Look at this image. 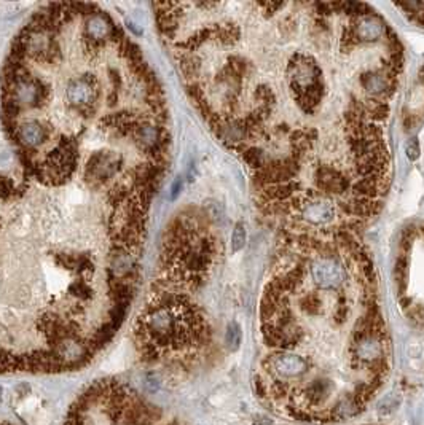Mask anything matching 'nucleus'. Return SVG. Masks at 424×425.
I'll use <instances>...</instances> for the list:
<instances>
[{"mask_svg":"<svg viewBox=\"0 0 424 425\" xmlns=\"http://www.w3.org/2000/svg\"><path fill=\"white\" fill-rule=\"evenodd\" d=\"M195 106L286 234L354 233L383 206L404 75L391 24L358 2L156 3Z\"/></svg>","mask_w":424,"mask_h":425,"instance_id":"1","label":"nucleus"},{"mask_svg":"<svg viewBox=\"0 0 424 425\" xmlns=\"http://www.w3.org/2000/svg\"><path fill=\"white\" fill-rule=\"evenodd\" d=\"M391 363L364 244L354 233L286 234L260 300V400L289 421H349L383 389Z\"/></svg>","mask_w":424,"mask_h":425,"instance_id":"2","label":"nucleus"},{"mask_svg":"<svg viewBox=\"0 0 424 425\" xmlns=\"http://www.w3.org/2000/svg\"><path fill=\"white\" fill-rule=\"evenodd\" d=\"M66 425H177L165 419L133 387L120 381H101L80 397Z\"/></svg>","mask_w":424,"mask_h":425,"instance_id":"3","label":"nucleus"},{"mask_svg":"<svg viewBox=\"0 0 424 425\" xmlns=\"http://www.w3.org/2000/svg\"><path fill=\"white\" fill-rule=\"evenodd\" d=\"M394 292L402 316L424 332V223L404 228L394 256Z\"/></svg>","mask_w":424,"mask_h":425,"instance_id":"4","label":"nucleus"},{"mask_svg":"<svg viewBox=\"0 0 424 425\" xmlns=\"http://www.w3.org/2000/svg\"><path fill=\"white\" fill-rule=\"evenodd\" d=\"M424 120V67L418 75V80L413 86L412 96L405 104L404 123L407 129H415Z\"/></svg>","mask_w":424,"mask_h":425,"instance_id":"5","label":"nucleus"},{"mask_svg":"<svg viewBox=\"0 0 424 425\" xmlns=\"http://www.w3.org/2000/svg\"><path fill=\"white\" fill-rule=\"evenodd\" d=\"M396 8H399L412 23L424 28V2H399L396 3Z\"/></svg>","mask_w":424,"mask_h":425,"instance_id":"6","label":"nucleus"},{"mask_svg":"<svg viewBox=\"0 0 424 425\" xmlns=\"http://www.w3.org/2000/svg\"><path fill=\"white\" fill-rule=\"evenodd\" d=\"M233 250L238 252L241 250V247H243L244 243H246V229L243 225H237V228H234L233 231Z\"/></svg>","mask_w":424,"mask_h":425,"instance_id":"7","label":"nucleus"},{"mask_svg":"<svg viewBox=\"0 0 424 425\" xmlns=\"http://www.w3.org/2000/svg\"><path fill=\"white\" fill-rule=\"evenodd\" d=\"M408 156H410L412 160H415L416 156H418V153H420V150H418V142L413 139L410 144H408Z\"/></svg>","mask_w":424,"mask_h":425,"instance_id":"8","label":"nucleus"}]
</instances>
